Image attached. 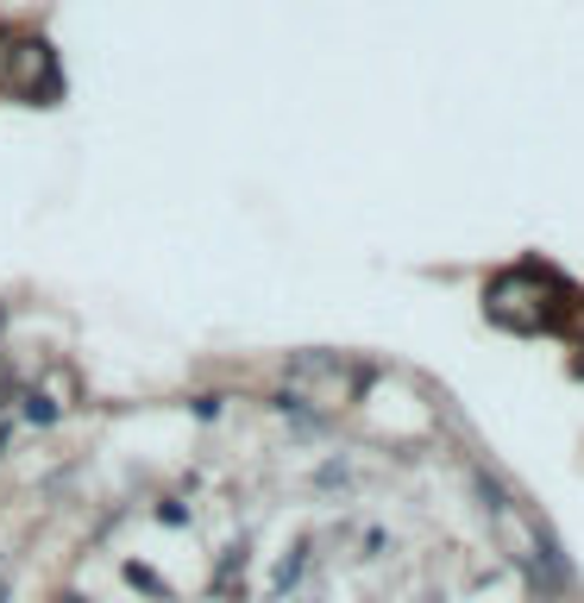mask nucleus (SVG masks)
I'll return each instance as SVG.
<instances>
[{
  "instance_id": "1",
  "label": "nucleus",
  "mask_w": 584,
  "mask_h": 603,
  "mask_svg": "<svg viewBox=\"0 0 584 603\" xmlns=\"http://www.w3.org/2000/svg\"><path fill=\"white\" fill-rule=\"evenodd\" d=\"M478 490H484V509H490V522L503 528L509 553H515V560H522L528 572L541 579V584H565V560H560V547H553V534H546V528L534 522V516H528V509L515 503L509 490H497V485H490L484 471H478Z\"/></svg>"
}]
</instances>
